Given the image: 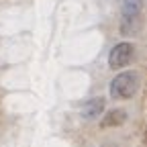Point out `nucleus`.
Segmentation results:
<instances>
[{"instance_id": "nucleus-1", "label": "nucleus", "mask_w": 147, "mask_h": 147, "mask_svg": "<svg viewBox=\"0 0 147 147\" xmlns=\"http://www.w3.org/2000/svg\"><path fill=\"white\" fill-rule=\"evenodd\" d=\"M137 92V74L125 71L110 82V96L113 98H131Z\"/></svg>"}, {"instance_id": "nucleus-2", "label": "nucleus", "mask_w": 147, "mask_h": 147, "mask_svg": "<svg viewBox=\"0 0 147 147\" xmlns=\"http://www.w3.org/2000/svg\"><path fill=\"white\" fill-rule=\"evenodd\" d=\"M133 57V45L131 43H119L110 49V55H108V65L113 69H121L125 67Z\"/></svg>"}, {"instance_id": "nucleus-3", "label": "nucleus", "mask_w": 147, "mask_h": 147, "mask_svg": "<svg viewBox=\"0 0 147 147\" xmlns=\"http://www.w3.org/2000/svg\"><path fill=\"white\" fill-rule=\"evenodd\" d=\"M141 8H143V0H121V12L127 21H133L141 12Z\"/></svg>"}, {"instance_id": "nucleus-4", "label": "nucleus", "mask_w": 147, "mask_h": 147, "mask_svg": "<svg viewBox=\"0 0 147 147\" xmlns=\"http://www.w3.org/2000/svg\"><path fill=\"white\" fill-rule=\"evenodd\" d=\"M102 108H104V98H92L82 106V117L84 119H94L102 113Z\"/></svg>"}, {"instance_id": "nucleus-5", "label": "nucleus", "mask_w": 147, "mask_h": 147, "mask_svg": "<svg viewBox=\"0 0 147 147\" xmlns=\"http://www.w3.org/2000/svg\"><path fill=\"white\" fill-rule=\"evenodd\" d=\"M127 115H125V110H113V113H108L106 119L102 121V127H110V125H121L125 123Z\"/></svg>"}]
</instances>
